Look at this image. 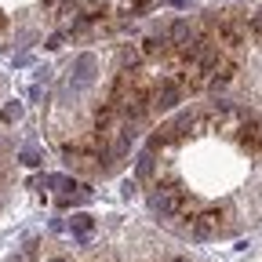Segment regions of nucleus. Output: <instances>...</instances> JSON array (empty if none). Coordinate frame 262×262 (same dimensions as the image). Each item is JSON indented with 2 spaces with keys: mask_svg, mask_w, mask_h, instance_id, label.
Masks as SVG:
<instances>
[{
  "mask_svg": "<svg viewBox=\"0 0 262 262\" xmlns=\"http://www.w3.org/2000/svg\"><path fill=\"white\" fill-rule=\"evenodd\" d=\"M0 29H4V18H0Z\"/></svg>",
  "mask_w": 262,
  "mask_h": 262,
  "instance_id": "obj_11",
  "label": "nucleus"
},
{
  "mask_svg": "<svg viewBox=\"0 0 262 262\" xmlns=\"http://www.w3.org/2000/svg\"><path fill=\"white\" fill-rule=\"evenodd\" d=\"M171 262H186V258H171Z\"/></svg>",
  "mask_w": 262,
  "mask_h": 262,
  "instance_id": "obj_10",
  "label": "nucleus"
},
{
  "mask_svg": "<svg viewBox=\"0 0 262 262\" xmlns=\"http://www.w3.org/2000/svg\"><path fill=\"white\" fill-rule=\"evenodd\" d=\"M153 211H160L164 219H182L186 215V208H189V196L179 189V186H160L157 193H153Z\"/></svg>",
  "mask_w": 262,
  "mask_h": 262,
  "instance_id": "obj_1",
  "label": "nucleus"
},
{
  "mask_svg": "<svg viewBox=\"0 0 262 262\" xmlns=\"http://www.w3.org/2000/svg\"><path fill=\"white\" fill-rule=\"evenodd\" d=\"M95 80V55H80L77 58V84H91Z\"/></svg>",
  "mask_w": 262,
  "mask_h": 262,
  "instance_id": "obj_4",
  "label": "nucleus"
},
{
  "mask_svg": "<svg viewBox=\"0 0 262 262\" xmlns=\"http://www.w3.org/2000/svg\"><path fill=\"white\" fill-rule=\"evenodd\" d=\"M51 262H66V258H51Z\"/></svg>",
  "mask_w": 262,
  "mask_h": 262,
  "instance_id": "obj_9",
  "label": "nucleus"
},
{
  "mask_svg": "<svg viewBox=\"0 0 262 262\" xmlns=\"http://www.w3.org/2000/svg\"><path fill=\"white\" fill-rule=\"evenodd\" d=\"M219 219H222L219 211H204V215H196V219H193V226H189V237H193V241H208V237H215L219 229H222V226H219Z\"/></svg>",
  "mask_w": 262,
  "mask_h": 262,
  "instance_id": "obj_3",
  "label": "nucleus"
},
{
  "mask_svg": "<svg viewBox=\"0 0 262 262\" xmlns=\"http://www.w3.org/2000/svg\"><path fill=\"white\" fill-rule=\"evenodd\" d=\"M18 117H22V106H18V102H8V106H4V120L11 124V120H18Z\"/></svg>",
  "mask_w": 262,
  "mask_h": 262,
  "instance_id": "obj_8",
  "label": "nucleus"
},
{
  "mask_svg": "<svg viewBox=\"0 0 262 262\" xmlns=\"http://www.w3.org/2000/svg\"><path fill=\"white\" fill-rule=\"evenodd\" d=\"M135 175H139V179H149V175H153V149L139 157V168H135Z\"/></svg>",
  "mask_w": 262,
  "mask_h": 262,
  "instance_id": "obj_5",
  "label": "nucleus"
},
{
  "mask_svg": "<svg viewBox=\"0 0 262 262\" xmlns=\"http://www.w3.org/2000/svg\"><path fill=\"white\" fill-rule=\"evenodd\" d=\"M91 226H95V222H91V215H77V219H73L77 237H88V233H91Z\"/></svg>",
  "mask_w": 262,
  "mask_h": 262,
  "instance_id": "obj_6",
  "label": "nucleus"
},
{
  "mask_svg": "<svg viewBox=\"0 0 262 262\" xmlns=\"http://www.w3.org/2000/svg\"><path fill=\"white\" fill-rule=\"evenodd\" d=\"M182 84L175 80V77H164L160 84H157V91L149 95V110H160V113H168V110H175L179 102H182Z\"/></svg>",
  "mask_w": 262,
  "mask_h": 262,
  "instance_id": "obj_2",
  "label": "nucleus"
},
{
  "mask_svg": "<svg viewBox=\"0 0 262 262\" xmlns=\"http://www.w3.org/2000/svg\"><path fill=\"white\" fill-rule=\"evenodd\" d=\"M22 164H29V168H37V164H40V153L33 149V146H29V149H22Z\"/></svg>",
  "mask_w": 262,
  "mask_h": 262,
  "instance_id": "obj_7",
  "label": "nucleus"
}]
</instances>
